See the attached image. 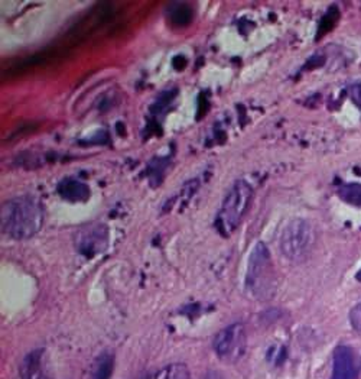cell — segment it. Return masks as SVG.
<instances>
[{
	"mask_svg": "<svg viewBox=\"0 0 361 379\" xmlns=\"http://www.w3.org/2000/svg\"><path fill=\"white\" fill-rule=\"evenodd\" d=\"M152 379H190V371L185 365L172 364L155 373Z\"/></svg>",
	"mask_w": 361,
	"mask_h": 379,
	"instance_id": "9",
	"label": "cell"
},
{
	"mask_svg": "<svg viewBox=\"0 0 361 379\" xmlns=\"http://www.w3.org/2000/svg\"><path fill=\"white\" fill-rule=\"evenodd\" d=\"M171 20L175 27H187L192 20V9L187 5H180L175 8L171 13Z\"/></svg>",
	"mask_w": 361,
	"mask_h": 379,
	"instance_id": "11",
	"label": "cell"
},
{
	"mask_svg": "<svg viewBox=\"0 0 361 379\" xmlns=\"http://www.w3.org/2000/svg\"><path fill=\"white\" fill-rule=\"evenodd\" d=\"M113 369V358L110 355H103L96 366L93 379H109Z\"/></svg>",
	"mask_w": 361,
	"mask_h": 379,
	"instance_id": "12",
	"label": "cell"
},
{
	"mask_svg": "<svg viewBox=\"0 0 361 379\" xmlns=\"http://www.w3.org/2000/svg\"><path fill=\"white\" fill-rule=\"evenodd\" d=\"M44 223V207L37 198L18 197L2 206V232L22 240L37 235Z\"/></svg>",
	"mask_w": 361,
	"mask_h": 379,
	"instance_id": "1",
	"label": "cell"
},
{
	"mask_svg": "<svg viewBox=\"0 0 361 379\" xmlns=\"http://www.w3.org/2000/svg\"><path fill=\"white\" fill-rule=\"evenodd\" d=\"M244 343V330L242 324H231L216 336L214 349L221 358L236 356Z\"/></svg>",
	"mask_w": 361,
	"mask_h": 379,
	"instance_id": "6",
	"label": "cell"
},
{
	"mask_svg": "<svg viewBox=\"0 0 361 379\" xmlns=\"http://www.w3.org/2000/svg\"><path fill=\"white\" fill-rule=\"evenodd\" d=\"M251 197L253 190L243 180L236 181L233 187L228 190L217 219V226L224 236H228L236 231V227L240 224L250 206Z\"/></svg>",
	"mask_w": 361,
	"mask_h": 379,
	"instance_id": "2",
	"label": "cell"
},
{
	"mask_svg": "<svg viewBox=\"0 0 361 379\" xmlns=\"http://www.w3.org/2000/svg\"><path fill=\"white\" fill-rule=\"evenodd\" d=\"M42 352L37 350L32 352L31 355L22 364V376L23 379H49L46 373V368L42 362Z\"/></svg>",
	"mask_w": 361,
	"mask_h": 379,
	"instance_id": "7",
	"label": "cell"
},
{
	"mask_svg": "<svg viewBox=\"0 0 361 379\" xmlns=\"http://www.w3.org/2000/svg\"><path fill=\"white\" fill-rule=\"evenodd\" d=\"M355 278H357V281H360L361 283V269L357 272V275H355Z\"/></svg>",
	"mask_w": 361,
	"mask_h": 379,
	"instance_id": "15",
	"label": "cell"
},
{
	"mask_svg": "<svg viewBox=\"0 0 361 379\" xmlns=\"http://www.w3.org/2000/svg\"><path fill=\"white\" fill-rule=\"evenodd\" d=\"M339 194L346 201V203L361 207V184L354 183V184L343 186L340 188Z\"/></svg>",
	"mask_w": 361,
	"mask_h": 379,
	"instance_id": "10",
	"label": "cell"
},
{
	"mask_svg": "<svg viewBox=\"0 0 361 379\" xmlns=\"http://www.w3.org/2000/svg\"><path fill=\"white\" fill-rule=\"evenodd\" d=\"M350 323L355 332L361 333V302H358L350 311Z\"/></svg>",
	"mask_w": 361,
	"mask_h": 379,
	"instance_id": "13",
	"label": "cell"
},
{
	"mask_svg": "<svg viewBox=\"0 0 361 379\" xmlns=\"http://www.w3.org/2000/svg\"><path fill=\"white\" fill-rule=\"evenodd\" d=\"M60 193L70 201H81L88 197V188L75 180H65L60 186Z\"/></svg>",
	"mask_w": 361,
	"mask_h": 379,
	"instance_id": "8",
	"label": "cell"
},
{
	"mask_svg": "<svg viewBox=\"0 0 361 379\" xmlns=\"http://www.w3.org/2000/svg\"><path fill=\"white\" fill-rule=\"evenodd\" d=\"M273 265L269 249L263 242H257L250 252L247 261L246 287L251 295L265 298L272 291Z\"/></svg>",
	"mask_w": 361,
	"mask_h": 379,
	"instance_id": "3",
	"label": "cell"
},
{
	"mask_svg": "<svg viewBox=\"0 0 361 379\" xmlns=\"http://www.w3.org/2000/svg\"><path fill=\"white\" fill-rule=\"evenodd\" d=\"M351 98H353V102L361 109V83L353 86V89H351Z\"/></svg>",
	"mask_w": 361,
	"mask_h": 379,
	"instance_id": "14",
	"label": "cell"
},
{
	"mask_svg": "<svg viewBox=\"0 0 361 379\" xmlns=\"http://www.w3.org/2000/svg\"><path fill=\"white\" fill-rule=\"evenodd\" d=\"M361 373V356L346 345L335 347L332 355L331 379H358Z\"/></svg>",
	"mask_w": 361,
	"mask_h": 379,
	"instance_id": "5",
	"label": "cell"
},
{
	"mask_svg": "<svg viewBox=\"0 0 361 379\" xmlns=\"http://www.w3.org/2000/svg\"><path fill=\"white\" fill-rule=\"evenodd\" d=\"M314 245L313 226L303 219L289 221L280 235L279 248L282 255L291 262L303 261Z\"/></svg>",
	"mask_w": 361,
	"mask_h": 379,
	"instance_id": "4",
	"label": "cell"
}]
</instances>
